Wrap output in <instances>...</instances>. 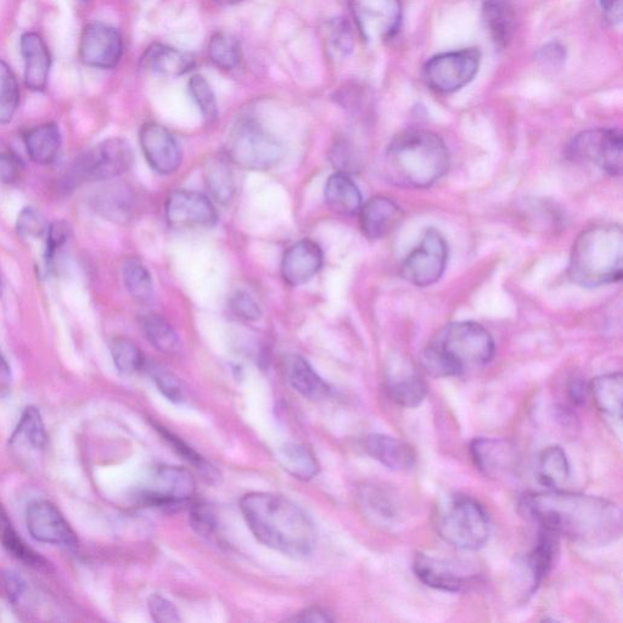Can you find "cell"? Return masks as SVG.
<instances>
[{
    "instance_id": "cell-1",
    "label": "cell",
    "mask_w": 623,
    "mask_h": 623,
    "mask_svg": "<svg viewBox=\"0 0 623 623\" xmlns=\"http://www.w3.org/2000/svg\"><path fill=\"white\" fill-rule=\"evenodd\" d=\"M519 509L542 530L581 546H606L622 535L621 508L609 499L547 490L526 493L520 499Z\"/></svg>"
},
{
    "instance_id": "cell-2",
    "label": "cell",
    "mask_w": 623,
    "mask_h": 623,
    "mask_svg": "<svg viewBox=\"0 0 623 623\" xmlns=\"http://www.w3.org/2000/svg\"><path fill=\"white\" fill-rule=\"evenodd\" d=\"M241 513L258 542L289 557L313 552L316 527L299 505L277 493L251 492L240 501Z\"/></svg>"
},
{
    "instance_id": "cell-3",
    "label": "cell",
    "mask_w": 623,
    "mask_h": 623,
    "mask_svg": "<svg viewBox=\"0 0 623 623\" xmlns=\"http://www.w3.org/2000/svg\"><path fill=\"white\" fill-rule=\"evenodd\" d=\"M495 341L476 322L446 325L423 352V367L436 378L458 376L487 366L495 357Z\"/></svg>"
},
{
    "instance_id": "cell-4",
    "label": "cell",
    "mask_w": 623,
    "mask_h": 623,
    "mask_svg": "<svg viewBox=\"0 0 623 623\" xmlns=\"http://www.w3.org/2000/svg\"><path fill=\"white\" fill-rule=\"evenodd\" d=\"M386 168L392 182L404 188L431 187L449 170V153L437 134L408 129L391 140Z\"/></svg>"
},
{
    "instance_id": "cell-5",
    "label": "cell",
    "mask_w": 623,
    "mask_h": 623,
    "mask_svg": "<svg viewBox=\"0 0 623 623\" xmlns=\"http://www.w3.org/2000/svg\"><path fill=\"white\" fill-rule=\"evenodd\" d=\"M623 274V233L619 224L602 223L583 230L572 246L569 277L582 288L620 282Z\"/></svg>"
},
{
    "instance_id": "cell-6",
    "label": "cell",
    "mask_w": 623,
    "mask_h": 623,
    "mask_svg": "<svg viewBox=\"0 0 623 623\" xmlns=\"http://www.w3.org/2000/svg\"><path fill=\"white\" fill-rule=\"evenodd\" d=\"M435 529L443 541L460 550L480 549L491 535V523L482 505L474 498L452 495L436 509Z\"/></svg>"
},
{
    "instance_id": "cell-7",
    "label": "cell",
    "mask_w": 623,
    "mask_h": 623,
    "mask_svg": "<svg viewBox=\"0 0 623 623\" xmlns=\"http://www.w3.org/2000/svg\"><path fill=\"white\" fill-rule=\"evenodd\" d=\"M283 153L282 144L254 120H241L229 134L226 155L245 170H271Z\"/></svg>"
},
{
    "instance_id": "cell-8",
    "label": "cell",
    "mask_w": 623,
    "mask_h": 623,
    "mask_svg": "<svg viewBox=\"0 0 623 623\" xmlns=\"http://www.w3.org/2000/svg\"><path fill=\"white\" fill-rule=\"evenodd\" d=\"M133 160V150L126 140H104L77 161L71 178L78 182L112 181L126 173Z\"/></svg>"
},
{
    "instance_id": "cell-9",
    "label": "cell",
    "mask_w": 623,
    "mask_h": 623,
    "mask_svg": "<svg viewBox=\"0 0 623 623\" xmlns=\"http://www.w3.org/2000/svg\"><path fill=\"white\" fill-rule=\"evenodd\" d=\"M568 154L572 160L597 165L611 177L620 176L623 161L622 133L608 128L582 132L570 143Z\"/></svg>"
},
{
    "instance_id": "cell-10",
    "label": "cell",
    "mask_w": 623,
    "mask_h": 623,
    "mask_svg": "<svg viewBox=\"0 0 623 623\" xmlns=\"http://www.w3.org/2000/svg\"><path fill=\"white\" fill-rule=\"evenodd\" d=\"M479 66L480 53L476 49L439 54L424 66V80L437 93H454L474 80Z\"/></svg>"
},
{
    "instance_id": "cell-11",
    "label": "cell",
    "mask_w": 623,
    "mask_h": 623,
    "mask_svg": "<svg viewBox=\"0 0 623 623\" xmlns=\"http://www.w3.org/2000/svg\"><path fill=\"white\" fill-rule=\"evenodd\" d=\"M448 261V246L439 230H426L422 243L409 254L401 266V275L407 282L425 288L439 282Z\"/></svg>"
},
{
    "instance_id": "cell-12",
    "label": "cell",
    "mask_w": 623,
    "mask_h": 623,
    "mask_svg": "<svg viewBox=\"0 0 623 623\" xmlns=\"http://www.w3.org/2000/svg\"><path fill=\"white\" fill-rule=\"evenodd\" d=\"M413 571L425 586L447 593L468 591L477 585L480 578L467 564L425 553L415 555Z\"/></svg>"
},
{
    "instance_id": "cell-13",
    "label": "cell",
    "mask_w": 623,
    "mask_h": 623,
    "mask_svg": "<svg viewBox=\"0 0 623 623\" xmlns=\"http://www.w3.org/2000/svg\"><path fill=\"white\" fill-rule=\"evenodd\" d=\"M349 4L353 20L366 42L389 39L400 28V0H349Z\"/></svg>"
},
{
    "instance_id": "cell-14",
    "label": "cell",
    "mask_w": 623,
    "mask_h": 623,
    "mask_svg": "<svg viewBox=\"0 0 623 623\" xmlns=\"http://www.w3.org/2000/svg\"><path fill=\"white\" fill-rule=\"evenodd\" d=\"M195 480L187 469L161 465L151 474L139 499L149 507L173 508L190 501L194 496Z\"/></svg>"
},
{
    "instance_id": "cell-15",
    "label": "cell",
    "mask_w": 623,
    "mask_h": 623,
    "mask_svg": "<svg viewBox=\"0 0 623 623\" xmlns=\"http://www.w3.org/2000/svg\"><path fill=\"white\" fill-rule=\"evenodd\" d=\"M470 454L476 468L498 481L515 479L520 470V454L512 441L479 437L471 442Z\"/></svg>"
},
{
    "instance_id": "cell-16",
    "label": "cell",
    "mask_w": 623,
    "mask_h": 623,
    "mask_svg": "<svg viewBox=\"0 0 623 623\" xmlns=\"http://www.w3.org/2000/svg\"><path fill=\"white\" fill-rule=\"evenodd\" d=\"M168 226L181 229H202L215 226L217 211L207 196L190 190H177L166 201Z\"/></svg>"
},
{
    "instance_id": "cell-17",
    "label": "cell",
    "mask_w": 623,
    "mask_h": 623,
    "mask_svg": "<svg viewBox=\"0 0 623 623\" xmlns=\"http://www.w3.org/2000/svg\"><path fill=\"white\" fill-rule=\"evenodd\" d=\"M122 53L123 41L116 28L100 22L84 28L80 42V58L83 64L94 69H114L120 63Z\"/></svg>"
},
{
    "instance_id": "cell-18",
    "label": "cell",
    "mask_w": 623,
    "mask_h": 623,
    "mask_svg": "<svg viewBox=\"0 0 623 623\" xmlns=\"http://www.w3.org/2000/svg\"><path fill=\"white\" fill-rule=\"evenodd\" d=\"M27 529L35 540L60 547H76L77 537L60 510L47 501L28 505Z\"/></svg>"
},
{
    "instance_id": "cell-19",
    "label": "cell",
    "mask_w": 623,
    "mask_h": 623,
    "mask_svg": "<svg viewBox=\"0 0 623 623\" xmlns=\"http://www.w3.org/2000/svg\"><path fill=\"white\" fill-rule=\"evenodd\" d=\"M139 142L145 160L159 175H172L181 166V148L166 127L155 122L145 123L140 128Z\"/></svg>"
},
{
    "instance_id": "cell-20",
    "label": "cell",
    "mask_w": 623,
    "mask_h": 623,
    "mask_svg": "<svg viewBox=\"0 0 623 623\" xmlns=\"http://www.w3.org/2000/svg\"><path fill=\"white\" fill-rule=\"evenodd\" d=\"M387 395L397 406L417 408L428 395V386L417 367L403 357H395L386 373Z\"/></svg>"
},
{
    "instance_id": "cell-21",
    "label": "cell",
    "mask_w": 623,
    "mask_h": 623,
    "mask_svg": "<svg viewBox=\"0 0 623 623\" xmlns=\"http://www.w3.org/2000/svg\"><path fill=\"white\" fill-rule=\"evenodd\" d=\"M323 266V251L316 241L303 239L286 251L282 274L286 283L300 286L310 282Z\"/></svg>"
},
{
    "instance_id": "cell-22",
    "label": "cell",
    "mask_w": 623,
    "mask_h": 623,
    "mask_svg": "<svg viewBox=\"0 0 623 623\" xmlns=\"http://www.w3.org/2000/svg\"><path fill=\"white\" fill-rule=\"evenodd\" d=\"M359 227L369 240H379L390 235L400 226L403 211L400 206L385 196H375L362 205Z\"/></svg>"
},
{
    "instance_id": "cell-23",
    "label": "cell",
    "mask_w": 623,
    "mask_h": 623,
    "mask_svg": "<svg viewBox=\"0 0 623 623\" xmlns=\"http://www.w3.org/2000/svg\"><path fill=\"white\" fill-rule=\"evenodd\" d=\"M21 54L25 60V83L32 92L47 88L52 56L44 39L36 32L21 37Z\"/></svg>"
},
{
    "instance_id": "cell-24",
    "label": "cell",
    "mask_w": 623,
    "mask_h": 623,
    "mask_svg": "<svg viewBox=\"0 0 623 623\" xmlns=\"http://www.w3.org/2000/svg\"><path fill=\"white\" fill-rule=\"evenodd\" d=\"M94 210L106 220L126 224L136 209V196L126 184L110 183L98 189L92 199Z\"/></svg>"
},
{
    "instance_id": "cell-25",
    "label": "cell",
    "mask_w": 623,
    "mask_h": 623,
    "mask_svg": "<svg viewBox=\"0 0 623 623\" xmlns=\"http://www.w3.org/2000/svg\"><path fill=\"white\" fill-rule=\"evenodd\" d=\"M364 449L380 464L396 471L411 470L417 463V454L409 443L395 437L372 434L364 441Z\"/></svg>"
},
{
    "instance_id": "cell-26",
    "label": "cell",
    "mask_w": 623,
    "mask_h": 623,
    "mask_svg": "<svg viewBox=\"0 0 623 623\" xmlns=\"http://www.w3.org/2000/svg\"><path fill=\"white\" fill-rule=\"evenodd\" d=\"M143 69L167 77H179L194 69L193 56L177 48L155 43L150 46L140 60Z\"/></svg>"
},
{
    "instance_id": "cell-27",
    "label": "cell",
    "mask_w": 623,
    "mask_h": 623,
    "mask_svg": "<svg viewBox=\"0 0 623 623\" xmlns=\"http://www.w3.org/2000/svg\"><path fill=\"white\" fill-rule=\"evenodd\" d=\"M285 375L291 387L308 400H324L331 394L327 381L301 356H293L286 361Z\"/></svg>"
},
{
    "instance_id": "cell-28",
    "label": "cell",
    "mask_w": 623,
    "mask_h": 623,
    "mask_svg": "<svg viewBox=\"0 0 623 623\" xmlns=\"http://www.w3.org/2000/svg\"><path fill=\"white\" fill-rule=\"evenodd\" d=\"M324 196L329 209L339 215H356L363 205L361 190L346 173L338 172L328 179Z\"/></svg>"
},
{
    "instance_id": "cell-29",
    "label": "cell",
    "mask_w": 623,
    "mask_h": 623,
    "mask_svg": "<svg viewBox=\"0 0 623 623\" xmlns=\"http://www.w3.org/2000/svg\"><path fill=\"white\" fill-rule=\"evenodd\" d=\"M558 536L554 533L542 530L536 546L527 554L525 566L529 574V594L532 596L542 585L553 568L555 555H557Z\"/></svg>"
},
{
    "instance_id": "cell-30",
    "label": "cell",
    "mask_w": 623,
    "mask_h": 623,
    "mask_svg": "<svg viewBox=\"0 0 623 623\" xmlns=\"http://www.w3.org/2000/svg\"><path fill=\"white\" fill-rule=\"evenodd\" d=\"M28 156L38 165H50L58 159L61 150V133L56 123H44L32 128L24 137Z\"/></svg>"
},
{
    "instance_id": "cell-31",
    "label": "cell",
    "mask_w": 623,
    "mask_h": 623,
    "mask_svg": "<svg viewBox=\"0 0 623 623\" xmlns=\"http://www.w3.org/2000/svg\"><path fill=\"white\" fill-rule=\"evenodd\" d=\"M589 390L592 392L594 403L600 412L610 418L621 420L623 376L622 373L600 375L593 379Z\"/></svg>"
},
{
    "instance_id": "cell-32",
    "label": "cell",
    "mask_w": 623,
    "mask_h": 623,
    "mask_svg": "<svg viewBox=\"0 0 623 623\" xmlns=\"http://www.w3.org/2000/svg\"><path fill=\"white\" fill-rule=\"evenodd\" d=\"M482 13L493 42L499 48L507 47L515 28L514 8L510 0H486Z\"/></svg>"
},
{
    "instance_id": "cell-33",
    "label": "cell",
    "mask_w": 623,
    "mask_h": 623,
    "mask_svg": "<svg viewBox=\"0 0 623 623\" xmlns=\"http://www.w3.org/2000/svg\"><path fill=\"white\" fill-rule=\"evenodd\" d=\"M227 155L212 157L206 162L204 178L207 190L212 199L221 205L232 202L235 193V182L232 168Z\"/></svg>"
},
{
    "instance_id": "cell-34",
    "label": "cell",
    "mask_w": 623,
    "mask_h": 623,
    "mask_svg": "<svg viewBox=\"0 0 623 623\" xmlns=\"http://www.w3.org/2000/svg\"><path fill=\"white\" fill-rule=\"evenodd\" d=\"M536 475L547 490H560L570 477V463L564 449L559 446L544 449L538 457Z\"/></svg>"
},
{
    "instance_id": "cell-35",
    "label": "cell",
    "mask_w": 623,
    "mask_h": 623,
    "mask_svg": "<svg viewBox=\"0 0 623 623\" xmlns=\"http://www.w3.org/2000/svg\"><path fill=\"white\" fill-rule=\"evenodd\" d=\"M278 462L286 473L301 481L314 479L321 470L316 456L310 449L297 443H288L280 447Z\"/></svg>"
},
{
    "instance_id": "cell-36",
    "label": "cell",
    "mask_w": 623,
    "mask_h": 623,
    "mask_svg": "<svg viewBox=\"0 0 623 623\" xmlns=\"http://www.w3.org/2000/svg\"><path fill=\"white\" fill-rule=\"evenodd\" d=\"M142 329L145 338L157 351L166 355H176L182 349V342L176 330L164 317L148 314L142 318Z\"/></svg>"
},
{
    "instance_id": "cell-37",
    "label": "cell",
    "mask_w": 623,
    "mask_h": 623,
    "mask_svg": "<svg viewBox=\"0 0 623 623\" xmlns=\"http://www.w3.org/2000/svg\"><path fill=\"white\" fill-rule=\"evenodd\" d=\"M361 503L368 518L380 526H390L397 519V509L394 499L389 493L376 487L364 488L361 493Z\"/></svg>"
},
{
    "instance_id": "cell-38",
    "label": "cell",
    "mask_w": 623,
    "mask_h": 623,
    "mask_svg": "<svg viewBox=\"0 0 623 623\" xmlns=\"http://www.w3.org/2000/svg\"><path fill=\"white\" fill-rule=\"evenodd\" d=\"M122 271L128 293L134 300L145 303L153 299V278L142 262L137 258H128Z\"/></svg>"
},
{
    "instance_id": "cell-39",
    "label": "cell",
    "mask_w": 623,
    "mask_h": 623,
    "mask_svg": "<svg viewBox=\"0 0 623 623\" xmlns=\"http://www.w3.org/2000/svg\"><path fill=\"white\" fill-rule=\"evenodd\" d=\"M209 58L218 69L233 70L240 63L241 49L237 38L226 32H217L210 39Z\"/></svg>"
},
{
    "instance_id": "cell-40",
    "label": "cell",
    "mask_w": 623,
    "mask_h": 623,
    "mask_svg": "<svg viewBox=\"0 0 623 623\" xmlns=\"http://www.w3.org/2000/svg\"><path fill=\"white\" fill-rule=\"evenodd\" d=\"M0 542L3 543L4 548L9 553L13 554L15 558L24 561V563L35 566L44 564V560L37 553L33 552L30 547H27V544L22 541L18 532L14 530L2 505H0Z\"/></svg>"
},
{
    "instance_id": "cell-41",
    "label": "cell",
    "mask_w": 623,
    "mask_h": 623,
    "mask_svg": "<svg viewBox=\"0 0 623 623\" xmlns=\"http://www.w3.org/2000/svg\"><path fill=\"white\" fill-rule=\"evenodd\" d=\"M18 81L10 67L0 60V125L13 121L19 108Z\"/></svg>"
},
{
    "instance_id": "cell-42",
    "label": "cell",
    "mask_w": 623,
    "mask_h": 623,
    "mask_svg": "<svg viewBox=\"0 0 623 623\" xmlns=\"http://www.w3.org/2000/svg\"><path fill=\"white\" fill-rule=\"evenodd\" d=\"M111 355L122 374L131 375L145 367L143 352L127 338H116L111 342Z\"/></svg>"
},
{
    "instance_id": "cell-43",
    "label": "cell",
    "mask_w": 623,
    "mask_h": 623,
    "mask_svg": "<svg viewBox=\"0 0 623 623\" xmlns=\"http://www.w3.org/2000/svg\"><path fill=\"white\" fill-rule=\"evenodd\" d=\"M13 441L26 443L32 448H43L46 446L47 434L44 428L41 413L35 407H28L22 414L18 429L13 436Z\"/></svg>"
},
{
    "instance_id": "cell-44",
    "label": "cell",
    "mask_w": 623,
    "mask_h": 623,
    "mask_svg": "<svg viewBox=\"0 0 623 623\" xmlns=\"http://www.w3.org/2000/svg\"><path fill=\"white\" fill-rule=\"evenodd\" d=\"M160 431V434L164 436V439L170 443V446L175 449V452L178 456H181L184 460H187L189 464H192L195 469H198L202 475L205 476V479L209 481H215L218 479V473L212 465L207 462L204 457H201L200 454L192 447L187 445L182 439H179L178 436L173 435L172 432L166 430L165 428H157Z\"/></svg>"
},
{
    "instance_id": "cell-45",
    "label": "cell",
    "mask_w": 623,
    "mask_h": 623,
    "mask_svg": "<svg viewBox=\"0 0 623 623\" xmlns=\"http://www.w3.org/2000/svg\"><path fill=\"white\" fill-rule=\"evenodd\" d=\"M189 92L205 120L209 122L215 121L218 115L217 101L215 93H213L206 78L200 75L190 78Z\"/></svg>"
},
{
    "instance_id": "cell-46",
    "label": "cell",
    "mask_w": 623,
    "mask_h": 623,
    "mask_svg": "<svg viewBox=\"0 0 623 623\" xmlns=\"http://www.w3.org/2000/svg\"><path fill=\"white\" fill-rule=\"evenodd\" d=\"M325 43L330 54L344 56L353 48L351 28L345 20L335 19L330 21L325 28Z\"/></svg>"
},
{
    "instance_id": "cell-47",
    "label": "cell",
    "mask_w": 623,
    "mask_h": 623,
    "mask_svg": "<svg viewBox=\"0 0 623 623\" xmlns=\"http://www.w3.org/2000/svg\"><path fill=\"white\" fill-rule=\"evenodd\" d=\"M48 224L41 212L33 207H26L16 221V232L22 239H39L47 233Z\"/></svg>"
},
{
    "instance_id": "cell-48",
    "label": "cell",
    "mask_w": 623,
    "mask_h": 623,
    "mask_svg": "<svg viewBox=\"0 0 623 623\" xmlns=\"http://www.w3.org/2000/svg\"><path fill=\"white\" fill-rule=\"evenodd\" d=\"M150 375L153 376L157 389L168 401L183 402L184 387L182 381L175 374L161 367H153L150 369Z\"/></svg>"
},
{
    "instance_id": "cell-49",
    "label": "cell",
    "mask_w": 623,
    "mask_h": 623,
    "mask_svg": "<svg viewBox=\"0 0 623 623\" xmlns=\"http://www.w3.org/2000/svg\"><path fill=\"white\" fill-rule=\"evenodd\" d=\"M190 525L202 537H211L216 530V516L206 503H195L190 509Z\"/></svg>"
},
{
    "instance_id": "cell-50",
    "label": "cell",
    "mask_w": 623,
    "mask_h": 623,
    "mask_svg": "<svg viewBox=\"0 0 623 623\" xmlns=\"http://www.w3.org/2000/svg\"><path fill=\"white\" fill-rule=\"evenodd\" d=\"M330 160L339 172L349 176L350 173L357 172L361 168V159L357 156L355 149L345 142L334 145L330 153Z\"/></svg>"
},
{
    "instance_id": "cell-51",
    "label": "cell",
    "mask_w": 623,
    "mask_h": 623,
    "mask_svg": "<svg viewBox=\"0 0 623 623\" xmlns=\"http://www.w3.org/2000/svg\"><path fill=\"white\" fill-rule=\"evenodd\" d=\"M71 235L70 224L65 221H55L50 223L47 229V249L46 260L49 263L54 261L58 251L69 241Z\"/></svg>"
},
{
    "instance_id": "cell-52",
    "label": "cell",
    "mask_w": 623,
    "mask_h": 623,
    "mask_svg": "<svg viewBox=\"0 0 623 623\" xmlns=\"http://www.w3.org/2000/svg\"><path fill=\"white\" fill-rule=\"evenodd\" d=\"M230 310L244 321L255 322L262 317L261 307L248 293L237 291L229 301Z\"/></svg>"
},
{
    "instance_id": "cell-53",
    "label": "cell",
    "mask_w": 623,
    "mask_h": 623,
    "mask_svg": "<svg viewBox=\"0 0 623 623\" xmlns=\"http://www.w3.org/2000/svg\"><path fill=\"white\" fill-rule=\"evenodd\" d=\"M148 606L150 615L155 622H181V616H179L176 606L173 605L170 600L160 596V594H153L148 600Z\"/></svg>"
},
{
    "instance_id": "cell-54",
    "label": "cell",
    "mask_w": 623,
    "mask_h": 623,
    "mask_svg": "<svg viewBox=\"0 0 623 623\" xmlns=\"http://www.w3.org/2000/svg\"><path fill=\"white\" fill-rule=\"evenodd\" d=\"M22 172V162L11 151L0 153V183L14 184L19 181Z\"/></svg>"
},
{
    "instance_id": "cell-55",
    "label": "cell",
    "mask_w": 623,
    "mask_h": 623,
    "mask_svg": "<svg viewBox=\"0 0 623 623\" xmlns=\"http://www.w3.org/2000/svg\"><path fill=\"white\" fill-rule=\"evenodd\" d=\"M565 50L563 47L559 46V44H548V46L544 47L538 53V60L541 61L543 66L559 67L565 61Z\"/></svg>"
},
{
    "instance_id": "cell-56",
    "label": "cell",
    "mask_w": 623,
    "mask_h": 623,
    "mask_svg": "<svg viewBox=\"0 0 623 623\" xmlns=\"http://www.w3.org/2000/svg\"><path fill=\"white\" fill-rule=\"evenodd\" d=\"M290 621L312 622V623L323 622L324 623V622L334 621V619L333 617L330 616L329 613H327V611L321 608H317V606H313V608H308V609L301 611V613L294 616L293 619H290Z\"/></svg>"
},
{
    "instance_id": "cell-57",
    "label": "cell",
    "mask_w": 623,
    "mask_h": 623,
    "mask_svg": "<svg viewBox=\"0 0 623 623\" xmlns=\"http://www.w3.org/2000/svg\"><path fill=\"white\" fill-rule=\"evenodd\" d=\"M599 5L606 20L614 25L620 24L622 20V0H599Z\"/></svg>"
},
{
    "instance_id": "cell-58",
    "label": "cell",
    "mask_w": 623,
    "mask_h": 623,
    "mask_svg": "<svg viewBox=\"0 0 623 623\" xmlns=\"http://www.w3.org/2000/svg\"><path fill=\"white\" fill-rule=\"evenodd\" d=\"M586 385L582 380H574L569 385L568 394L570 401L575 404V406H581L583 402L586 400Z\"/></svg>"
},
{
    "instance_id": "cell-59",
    "label": "cell",
    "mask_w": 623,
    "mask_h": 623,
    "mask_svg": "<svg viewBox=\"0 0 623 623\" xmlns=\"http://www.w3.org/2000/svg\"><path fill=\"white\" fill-rule=\"evenodd\" d=\"M11 384V369L7 362V359L4 358L2 353H0V394L3 392H7L9 390Z\"/></svg>"
},
{
    "instance_id": "cell-60",
    "label": "cell",
    "mask_w": 623,
    "mask_h": 623,
    "mask_svg": "<svg viewBox=\"0 0 623 623\" xmlns=\"http://www.w3.org/2000/svg\"><path fill=\"white\" fill-rule=\"evenodd\" d=\"M215 2L221 5H233L241 2V0H215Z\"/></svg>"
},
{
    "instance_id": "cell-61",
    "label": "cell",
    "mask_w": 623,
    "mask_h": 623,
    "mask_svg": "<svg viewBox=\"0 0 623 623\" xmlns=\"http://www.w3.org/2000/svg\"><path fill=\"white\" fill-rule=\"evenodd\" d=\"M0 295H2V283H0Z\"/></svg>"
},
{
    "instance_id": "cell-62",
    "label": "cell",
    "mask_w": 623,
    "mask_h": 623,
    "mask_svg": "<svg viewBox=\"0 0 623 623\" xmlns=\"http://www.w3.org/2000/svg\"><path fill=\"white\" fill-rule=\"evenodd\" d=\"M81 2L87 3V2H89V0H81Z\"/></svg>"
}]
</instances>
